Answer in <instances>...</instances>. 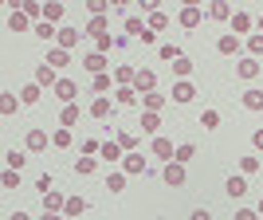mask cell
Wrapping results in <instances>:
<instances>
[{
  "label": "cell",
  "mask_w": 263,
  "mask_h": 220,
  "mask_svg": "<svg viewBox=\"0 0 263 220\" xmlns=\"http://www.w3.org/2000/svg\"><path fill=\"white\" fill-rule=\"evenodd\" d=\"M204 16H209V8H204L200 0H185V4H181V12H177V24H181L185 32H193V28H197Z\"/></svg>",
  "instance_id": "1"
},
{
  "label": "cell",
  "mask_w": 263,
  "mask_h": 220,
  "mask_svg": "<svg viewBox=\"0 0 263 220\" xmlns=\"http://www.w3.org/2000/svg\"><path fill=\"white\" fill-rule=\"evenodd\" d=\"M114 106H118L114 99L99 95V99H90V118H99V122H110V118H114Z\"/></svg>",
  "instance_id": "2"
},
{
  "label": "cell",
  "mask_w": 263,
  "mask_h": 220,
  "mask_svg": "<svg viewBox=\"0 0 263 220\" xmlns=\"http://www.w3.org/2000/svg\"><path fill=\"white\" fill-rule=\"evenodd\" d=\"M185 165H181V161H165V169H161V181H165V185H169V189H177V185H185Z\"/></svg>",
  "instance_id": "3"
},
{
  "label": "cell",
  "mask_w": 263,
  "mask_h": 220,
  "mask_svg": "<svg viewBox=\"0 0 263 220\" xmlns=\"http://www.w3.org/2000/svg\"><path fill=\"white\" fill-rule=\"evenodd\" d=\"M122 173H126V177H138V173H142V177H145V173H149V165H145V157L134 150V154L122 157Z\"/></svg>",
  "instance_id": "4"
},
{
  "label": "cell",
  "mask_w": 263,
  "mask_h": 220,
  "mask_svg": "<svg viewBox=\"0 0 263 220\" xmlns=\"http://www.w3.org/2000/svg\"><path fill=\"white\" fill-rule=\"evenodd\" d=\"M83 67H87V71H90V79H95V75H106V71H110V55L87 51V55H83Z\"/></svg>",
  "instance_id": "5"
},
{
  "label": "cell",
  "mask_w": 263,
  "mask_h": 220,
  "mask_svg": "<svg viewBox=\"0 0 263 220\" xmlns=\"http://www.w3.org/2000/svg\"><path fill=\"white\" fill-rule=\"evenodd\" d=\"M169 99H173L177 106H185V102H193V99H197V87H193L189 79H177V83H173V95H169Z\"/></svg>",
  "instance_id": "6"
},
{
  "label": "cell",
  "mask_w": 263,
  "mask_h": 220,
  "mask_svg": "<svg viewBox=\"0 0 263 220\" xmlns=\"http://www.w3.org/2000/svg\"><path fill=\"white\" fill-rule=\"evenodd\" d=\"M252 28H255V20H252V12H243V8H236V16H232V35H252Z\"/></svg>",
  "instance_id": "7"
},
{
  "label": "cell",
  "mask_w": 263,
  "mask_h": 220,
  "mask_svg": "<svg viewBox=\"0 0 263 220\" xmlns=\"http://www.w3.org/2000/svg\"><path fill=\"white\" fill-rule=\"evenodd\" d=\"M110 75H114V87H134V79H138V67H134V63H118L114 71H110Z\"/></svg>",
  "instance_id": "8"
},
{
  "label": "cell",
  "mask_w": 263,
  "mask_h": 220,
  "mask_svg": "<svg viewBox=\"0 0 263 220\" xmlns=\"http://www.w3.org/2000/svg\"><path fill=\"white\" fill-rule=\"evenodd\" d=\"M134 90H138V95H149V90H157V75L149 71V67H138V79H134Z\"/></svg>",
  "instance_id": "9"
},
{
  "label": "cell",
  "mask_w": 263,
  "mask_h": 220,
  "mask_svg": "<svg viewBox=\"0 0 263 220\" xmlns=\"http://www.w3.org/2000/svg\"><path fill=\"white\" fill-rule=\"evenodd\" d=\"M47 142H51V138H47V130H28V138H24V150H28V154H44Z\"/></svg>",
  "instance_id": "10"
},
{
  "label": "cell",
  "mask_w": 263,
  "mask_h": 220,
  "mask_svg": "<svg viewBox=\"0 0 263 220\" xmlns=\"http://www.w3.org/2000/svg\"><path fill=\"white\" fill-rule=\"evenodd\" d=\"M79 40H83V32H79V28H71V24H63V28H59V40H55V47L71 51V47H79Z\"/></svg>",
  "instance_id": "11"
},
{
  "label": "cell",
  "mask_w": 263,
  "mask_h": 220,
  "mask_svg": "<svg viewBox=\"0 0 263 220\" xmlns=\"http://www.w3.org/2000/svg\"><path fill=\"white\" fill-rule=\"evenodd\" d=\"M224 193H228L232 200H240L243 193H248V177H243V173H232L228 181H224Z\"/></svg>",
  "instance_id": "12"
},
{
  "label": "cell",
  "mask_w": 263,
  "mask_h": 220,
  "mask_svg": "<svg viewBox=\"0 0 263 220\" xmlns=\"http://www.w3.org/2000/svg\"><path fill=\"white\" fill-rule=\"evenodd\" d=\"M149 150H154V157H161V161H173V157H177V145L169 142V138H161V134L154 138V145H149Z\"/></svg>",
  "instance_id": "13"
},
{
  "label": "cell",
  "mask_w": 263,
  "mask_h": 220,
  "mask_svg": "<svg viewBox=\"0 0 263 220\" xmlns=\"http://www.w3.org/2000/svg\"><path fill=\"white\" fill-rule=\"evenodd\" d=\"M12 4H16V8H20V12H24V16H28L32 24H40V20H44V4H40V0H12Z\"/></svg>",
  "instance_id": "14"
},
{
  "label": "cell",
  "mask_w": 263,
  "mask_h": 220,
  "mask_svg": "<svg viewBox=\"0 0 263 220\" xmlns=\"http://www.w3.org/2000/svg\"><path fill=\"white\" fill-rule=\"evenodd\" d=\"M75 95H79L75 79H59V83H55V99H63V106H67V102H75Z\"/></svg>",
  "instance_id": "15"
},
{
  "label": "cell",
  "mask_w": 263,
  "mask_h": 220,
  "mask_svg": "<svg viewBox=\"0 0 263 220\" xmlns=\"http://www.w3.org/2000/svg\"><path fill=\"white\" fill-rule=\"evenodd\" d=\"M79 118H83V110H79V102H67L63 110H59V126H67V130H75Z\"/></svg>",
  "instance_id": "16"
},
{
  "label": "cell",
  "mask_w": 263,
  "mask_h": 220,
  "mask_svg": "<svg viewBox=\"0 0 263 220\" xmlns=\"http://www.w3.org/2000/svg\"><path fill=\"white\" fill-rule=\"evenodd\" d=\"M263 67H259V59H252V55H248V59H240V63H236V75L243 79V83H252L255 75H259Z\"/></svg>",
  "instance_id": "17"
},
{
  "label": "cell",
  "mask_w": 263,
  "mask_h": 220,
  "mask_svg": "<svg viewBox=\"0 0 263 220\" xmlns=\"http://www.w3.org/2000/svg\"><path fill=\"white\" fill-rule=\"evenodd\" d=\"M232 16H236V12H232L228 0H212V4H209V20H220V24L228 20V24H232Z\"/></svg>",
  "instance_id": "18"
},
{
  "label": "cell",
  "mask_w": 263,
  "mask_h": 220,
  "mask_svg": "<svg viewBox=\"0 0 263 220\" xmlns=\"http://www.w3.org/2000/svg\"><path fill=\"white\" fill-rule=\"evenodd\" d=\"M83 212H87V197H79V193H75V197H67V205H63V216L67 220H79Z\"/></svg>",
  "instance_id": "19"
},
{
  "label": "cell",
  "mask_w": 263,
  "mask_h": 220,
  "mask_svg": "<svg viewBox=\"0 0 263 220\" xmlns=\"http://www.w3.org/2000/svg\"><path fill=\"white\" fill-rule=\"evenodd\" d=\"M83 35H95V40H99V35H110V20L106 16H90L87 28H83Z\"/></svg>",
  "instance_id": "20"
},
{
  "label": "cell",
  "mask_w": 263,
  "mask_h": 220,
  "mask_svg": "<svg viewBox=\"0 0 263 220\" xmlns=\"http://www.w3.org/2000/svg\"><path fill=\"white\" fill-rule=\"evenodd\" d=\"M165 102H169V99H165L161 90H149V95H142V110H149V114H161Z\"/></svg>",
  "instance_id": "21"
},
{
  "label": "cell",
  "mask_w": 263,
  "mask_h": 220,
  "mask_svg": "<svg viewBox=\"0 0 263 220\" xmlns=\"http://www.w3.org/2000/svg\"><path fill=\"white\" fill-rule=\"evenodd\" d=\"M28 28H35V24L28 20V16H24L20 8H12V12H8V32H16V35H20V32H28Z\"/></svg>",
  "instance_id": "22"
},
{
  "label": "cell",
  "mask_w": 263,
  "mask_h": 220,
  "mask_svg": "<svg viewBox=\"0 0 263 220\" xmlns=\"http://www.w3.org/2000/svg\"><path fill=\"white\" fill-rule=\"evenodd\" d=\"M110 99L118 102V106H138V102H142V95H138L134 87H118L114 95H110Z\"/></svg>",
  "instance_id": "23"
},
{
  "label": "cell",
  "mask_w": 263,
  "mask_h": 220,
  "mask_svg": "<svg viewBox=\"0 0 263 220\" xmlns=\"http://www.w3.org/2000/svg\"><path fill=\"white\" fill-rule=\"evenodd\" d=\"M90 90H95V95H114V90H118L114 87V75H110V71L106 75H95L90 79Z\"/></svg>",
  "instance_id": "24"
},
{
  "label": "cell",
  "mask_w": 263,
  "mask_h": 220,
  "mask_svg": "<svg viewBox=\"0 0 263 220\" xmlns=\"http://www.w3.org/2000/svg\"><path fill=\"white\" fill-rule=\"evenodd\" d=\"M99 157L114 165V161H122V157H126V150H122L118 142H110V138H106V142H102V150H99Z\"/></svg>",
  "instance_id": "25"
},
{
  "label": "cell",
  "mask_w": 263,
  "mask_h": 220,
  "mask_svg": "<svg viewBox=\"0 0 263 220\" xmlns=\"http://www.w3.org/2000/svg\"><path fill=\"white\" fill-rule=\"evenodd\" d=\"M35 83H40V87H55V83H59V71L47 67V63H40L35 67Z\"/></svg>",
  "instance_id": "26"
},
{
  "label": "cell",
  "mask_w": 263,
  "mask_h": 220,
  "mask_svg": "<svg viewBox=\"0 0 263 220\" xmlns=\"http://www.w3.org/2000/svg\"><path fill=\"white\" fill-rule=\"evenodd\" d=\"M240 44H243V40H240V35H220V40H216V51L220 55H236V51H240Z\"/></svg>",
  "instance_id": "27"
},
{
  "label": "cell",
  "mask_w": 263,
  "mask_h": 220,
  "mask_svg": "<svg viewBox=\"0 0 263 220\" xmlns=\"http://www.w3.org/2000/svg\"><path fill=\"white\" fill-rule=\"evenodd\" d=\"M138 130H142V134H154V138H157V130H161V114H149V110H142Z\"/></svg>",
  "instance_id": "28"
},
{
  "label": "cell",
  "mask_w": 263,
  "mask_h": 220,
  "mask_svg": "<svg viewBox=\"0 0 263 220\" xmlns=\"http://www.w3.org/2000/svg\"><path fill=\"white\" fill-rule=\"evenodd\" d=\"M44 63L59 71V67H67V63H71V51H63V47H51V51H47V59H44Z\"/></svg>",
  "instance_id": "29"
},
{
  "label": "cell",
  "mask_w": 263,
  "mask_h": 220,
  "mask_svg": "<svg viewBox=\"0 0 263 220\" xmlns=\"http://www.w3.org/2000/svg\"><path fill=\"white\" fill-rule=\"evenodd\" d=\"M75 142V130H67V126H59V130H51V145L55 150H67V145Z\"/></svg>",
  "instance_id": "30"
},
{
  "label": "cell",
  "mask_w": 263,
  "mask_h": 220,
  "mask_svg": "<svg viewBox=\"0 0 263 220\" xmlns=\"http://www.w3.org/2000/svg\"><path fill=\"white\" fill-rule=\"evenodd\" d=\"M63 205H67L63 193H55V189H51V193H44V212H63Z\"/></svg>",
  "instance_id": "31"
},
{
  "label": "cell",
  "mask_w": 263,
  "mask_h": 220,
  "mask_svg": "<svg viewBox=\"0 0 263 220\" xmlns=\"http://www.w3.org/2000/svg\"><path fill=\"white\" fill-rule=\"evenodd\" d=\"M240 99H243V106H248V110H263V90L259 87H248Z\"/></svg>",
  "instance_id": "32"
},
{
  "label": "cell",
  "mask_w": 263,
  "mask_h": 220,
  "mask_svg": "<svg viewBox=\"0 0 263 220\" xmlns=\"http://www.w3.org/2000/svg\"><path fill=\"white\" fill-rule=\"evenodd\" d=\"M16 106H24V102H20V95H12V90H4V95H0V114L8 118V114H16Z\"/></svg>",
  "instance_id": "33"
},
{
  "label": "cell",
  "mask_w": 263,
  "mask_h": 220,
  "mask_svg": "<svg viewBox=\"0 0 263 220\" xmlns=\"http://www.w3.org/2000/svg\"><path fill=\"white\" fill-rule=\"evenodd\" d=\"M40 90H44L40 83H28V87H20V102H24V106H35V102H40Z\"/></svg>",
  "instance_id": "34"
},
{
  "label": "cell",
  "mask_w": 263,
  "mask_h": 220,
  "mask_svg": "<svg viewBox=\"0 0 263 220\" xmlns=\"http://www.w3.org/2000/svg\"><path fill=\"white\" fill-rule=\"evenodd\" d=\"M4 165H8V169H24V165H28V150H8V154H4Z\"/></svg>",
  "instance_id": "35"
},
{
  "label": "cell",
  "mask_w": 263,
  "mask_h": 220,
  "mask_svg": "<svg viewBox=\"0 0 263 220\" xmlns=\"http://www.w3.org/2000/svg\"><path fill=\"white\" fill-rule=\"evenodd\" d=\"M114 142H118L126 154H134V150H138V134H134V130H118V138H114Z\"/></svg>",
  "instance_id": "36"
},
{
  "label": "cell",
  "mask_w": 263,
  "mask_h": 220,
  "mask_svg": "<svg viewBox=\"0 0 263 220\" xmlns=\"http://www.w3.org/2000/svg\"><path fill=\"white\" fill-rule=\"evenodd\" d=\"M0 185H4V193H16V189H20V169H4Z\"/></svg>",
  "instance_id": "37"
},
{
  "label": "cell",
  "mask_w": 263,
  "mask_h": 220,
  "mask_svg": "<svg viewBox=\"0 0 263 220\" xmlns=\"http://www.w3.org/2000/svg\"><path fill=\"white\" fill-rule=\"evenodd\" d=\"M145 28H149V24H142V16H126V35H138V40H142Z\"/></svg>",
  "instance_id": "38"
},
{
  "label": "cell",
  "mask_w": 263,
  "mask_h": 220,
  "mask_svg": "<svg viewBox=\"0 0 263 220\" xmlns=\"http://www.w3.org/2000/svg\"><path fill=\"white\" fill-rule=\"evenodd\" d=\"M32 32L40 35V40H59V28H55V24H47V20H40Z\"/></svg>",
  "instance_id": "39"
},
{
  "label": "cell",
  "mask_w": 263,
  "mask_h": 220,
  "mask_svg": "<svg viewBox=\"0 0 263 220\" xmlns=\"http://www.w3.org/2000/svg\"><path fill=\"white\" fill-rule=\"evenodd\" d=\"M240 173H243V177L259 173V157H255V154H243V157H240Z\"/></svg>",
  "instance_id": "40"
},
{
  "label": "cell",
  "mask_w": 263,
  "mask_h": 220,
  "mask_svg": "<svg viewBox=\"0 0 263 220\" xmlns=\"http://www.w3.org/2000/svg\"><path fill=\"white\" fill-rule=\"evenodd\" d=\"M145 24H149V32H165V28H169V16H165V12L157 8V12H154V16H149Z\"/></svg>",
  "instance_id": "41"
},
{
  "label": "cell",
  "mask_w": 263,
  "mask_h": 220,
  "mask_svg": "<svg viewBox=\"0 0 263 220\" xmlns=\"http://www.w3.org/2000/svg\"><path fill=\"white\" fill-rule=\"evenodd\" d=\"M63 12H67L63 4H44V20L47 24H59V20H63Z\"/></svg>",
  "instance_id": "42"
},
{
  "label": "cell",
  "mask_w": 263,
  "mask_h": 220,
  "mask_svg": "<svg viewBox=\"0 0 263 220\" xmlns=\"http://www.w3.org/2000/svg\"><path fill=\"white\" fill-rule=\"evenodd\" d=\"M157 55H161L165 63H177V59H181V47H177V44H161V47H157Z\"/></svg>",
  "instance_id": "43"
},
{
  "label": "cell",
  "mask_w": 263,
  "mask_h": 220,
  "mask_svg": "<svg viewBox=\"0 0 263 220\" xmlns=\"http://www.w3.org/2000/svg\"><path fill=\"white\" fill-rule=\"evenodd\" d=\"M193 157H197V145H193V142H185V145H177V157H173V161H181V165H185V161H193Z\"/></svg>",
  "instance_id": "44"
},
{
  "label": "cell",
  "mask_w": 263,
  "mask_h": 220,
  "mask_svg": "<svg viewBox=\"0 0 263 220\" xmlns=\"http://www.w3.org/2000/svg\"><path fill=\"white\" fill-rule=\"evenodd\" d=\"M75 169H79L83 177H90L95 169H99V157H79V161H75Z\"/></svg>",
  "instance_id": "45"
},
{
  "label": "cell",
  "mask_w": 263,
  "mask_h": 220,
  "mask_svg": "<svg viewBox=\"0 0 263 220\" xmlns=\"http://www.w3.org/2000/svg\"><path fill=\"white\" fill-rule=\"evenodd\" d=\"M126 189V173H110L106 177V193H122Z\"/></svg>",
  "instance_id": "46"
},
{
  "label": "cell",
  "mask_w": 263,
  "mask_h": 220,
  "mask_svg": "<svg viewBox=\"0 0 263 220\" xmlns=\"http://www.w3.org/2000/svg\"><path fill=\"white\" fill-rule=\"evenodd\" d=\"M200 126H204V130H216L220 126V110H204V114H200Z\"/></svg>",
  "instance_id": "47"
},
{
  "label": "cell",
  "mask_w": 263,
  "mask_h": 220,
  "mask_svg": "<svg viewBox=\"0 0 263 220\" xmlns=\"http://www.w3.org/2000/svg\"><path fill=\"white\" fill-rule=\"evenodd\" d=\"M173 75H177V79H189V75H193V63H189L185 55H181V59L173 63Z\"/></svg>",
  "instance_id": "48"
},
{
  "label": "cell",
  "mask_w": 263,
  "mask_h": 220,
  "mask_svg": "<svg viewBox=\"0 0 263 220\" xmlns=\"http://www.w3.org/2000/svg\"><path fill=\"white\" fill-rule=\"evenodd\" d=\"M248 51H252V59H259L263 55V35H248Z\"/></svg>",
  "instance_id": "49"
},
{
  "label": "cell",
  "mask_w": 263,
  "mask_h": 220,
  "mask_svg": "<svg viewBox=\"0 0 263 220\" xmlns=\"http://www.w3.org/2000/svg\"><path fill=\"white\" fill-rule=\"evenodd\" d=\"M106 8H110L106 0H87V12H90V16H106Z\"/></svg>",
  "instance_id": "50"
},
{
  "label": "cell",
  "mask_w": 263,
  "mask_h": 220,
  "mask_svg": "<svg viewBox=\"0 0 263 220\" xmlns=\"http://www.w3.org/2000/svg\"><path fill=\"white\" fill-rule=\"evenodd\" d=\"M51 185H55V177H51V173H44L40 181H35V189H40V193H51Z\"/></svg>",
  "instance_id": "51"
},
{
  "label": "cell",
  "mask_w": 263,
  "mask_h": 220,
  "mask_svg": "<svg viewBox=\"0 0 263 220\" xmlns=\"http://www.w3.org/2000/svg\"><path fill=\"white\" fill-rule=\"evenodd\" d=\"M236 220H259V212L255 209H236Z\"/></svg>",
  "instance_id": "52"
},
{
  "label": "cell",
  "mask_w": 263,
  "mask_h": 220,
  "mask_svg": "<svg viewBox=\"0 0 263 220\" xmlns=\"http://www.w3.org/2000/svg\"><path fill=\"white\" fill-rule=\"evenodd\" d=\"M189 220H212V212L209 209H193V216H189Z\"/></svg>",
  "instance_id": "53"
},
{
  "label": "cell",
  "mask_w": 263,
  "mask_h": 220,
  "mask_svg": "<svg viewBox=\"0 0 263 220\" xmlns=\"http://www.w3.org/2000/svg\"><path fill=\"white\" fill-rule=\"evenodd\" d=\"M252 142H255V150H263V130H255V134H252Z\"/></svg>",
  "instance_id": "54"
},
{
  "label": "cell",
  "mask_w": 263,
  "mask_h": 220,
  "mask_svg": "<svg viewBox=\"0 0 263 220\" xmlns=\"http://www.w3.org/2000/svg\"><path fill=\"white\" fill-rule=\"evenodd\" d=\"M40 220H67V216H63V212H44Z\"/></svg>",
  "instance_id": "55"
},
{
  "label": "cell",
  "mask_w": 263,
  "mask_h": 220,
  "mask_svg": "<svg viewBox=\"0 0 263 220\" xmlns=\"http://www.w3.org/2000/svg\"><path fill=\"white\" fill-rule=\"evenodd\" d=\"M8 220H32V216H28V212H20V209H16V212H12V216Z\"/></svg>",
  "instance_id": "56"
},
{
  "label": "cell",
  "mask_w": 263,
  "mask_h": 220,
  "mask_svg": "<svg viewBox=\"0 0 263 220\" xmlns=\"http://www.w3.org/2000/svg\"><path fill=\"white\" fill-rule=\"evenodd\" d=\"M255 28H259V35H263V16H259V20H255Z\"/></svg>",
  "instance_id": "57"
},
{
  "label": "cell",
  "mask_w": 263,
  "mask_h": 220,
  "mask_svg": "<svg viewBox=\"0 0 263 220\" xmlns=\"http://www.w3.org/2000/svg\"><path fill=\"white\" fill-rule=\"evenodd\" d=\"M255 212H259V220H263V200H259V209H255Z\"/></svg>",
  "instance_id": "58"
},
{
  "label": "cell",
  "mask_w": 263,
  "mask_h": 220,
  "mask_svg": "<svg viewBox=\"0 0 263 220\" xmlns=\"http://www.w3.org/2000/svg\"><path fill=\"white\" fill-rule=\"evenodd\" d=\"M157 220H169V216H157Z\"/></svg>",
  "instance_id": "59"
},
{
  "label": "cell",
  "mask_w": 263,
  "mask_h": 220,
  "mask_svg": "<svg viewBox=\"0 0 263 220\" xmlns=\"http://www.w3.org/2000/svg\"><path fill=\"white\" fill-rule=\"evenodd\" d=\"M79 220H83V216H79Z\"/></svg>",
  "instance_id": "60"
}]
</instances>
